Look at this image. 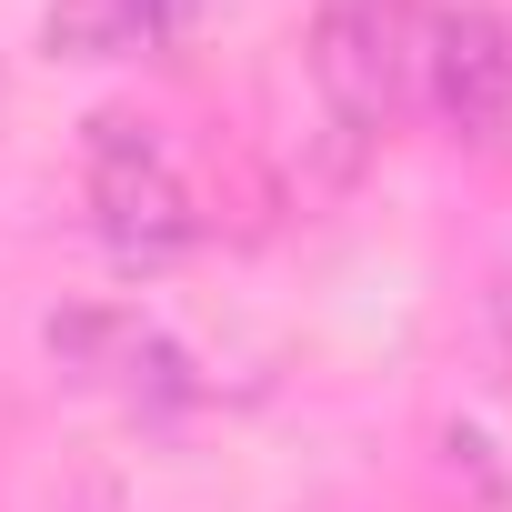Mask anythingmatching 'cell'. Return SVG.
I'll use <instances>...</instances> for the list:
<instances>
[{
    "label": "cell",
    "mask_w": 512,
    "mask_h": 512,
    "mask_svg": "<svg viewBox=\"0 0 512 512\" xmlns=\"http://www.w3.org/2000/svg\"><path fill=\"white\" fill-rule=\"evenodd\" d=\"M412 91L432 101V121L472 151H492L512 131V31L492 11H422V41H412Z\"/></svg>",
    "instance_id": "3957f363"
},
{
    "label": "cell",
    "mask_w": 512,
    "mask_h": 512,
    "mask_svg": "<svg viewBox=\"0 0 512 512\" xmlns=\"http://www.w3.org/2000/svg\"><path fill=\"white\" fill-rule=\"evenodd\" d=\"M91 221L131 262H161V251L201 241V211H191L171 151L151 141V121H91Z\"/></svg>",
    "instance_id": "7a4b0ae2"
},
{
    "label": "cell",
    "mask_w": 512,
    "mask_h": 512,
    "mask_svg": "<svg viewBox=\"0 0 512 512\" xmlns=\"http://www.w3.org/2000/svg\"><path fill=\"white\" fill-rule=\"evenodd\" d=\"M51 362L61 372H81V382H131L141 392V372H181V352L141 322V312H51Z\"/></svg>",
    "instance_id": "277c9868"
},
{
    "label": "cell",
    "mask_w": 512,
    "mask_h": 512,
    "mask_svg": "<svg viewBox=\"0 0 512 512\" xmlns=\"http://www.w3.org/2000/svg\"><path fill=\"white\" fill-rule=\"evenodd\" d=\"M201 0H61L51 11V51L61 61H121V51H151L161 31H181Z\"/></svg>",
    "instance_id": "5b68a950"
},
{
    "label": "cell",
    "mask_w": 512,
    "mask_h": 512,
    "mask_svg": "<svg viewBox=\"0 0 512 512\" xmlns=\"http://www.w3.org/2000/svg\"><path fill=\"white\" fill-rule=\"evenodd\" d=\"M412 41H422L412 0H322L302 31V71L322 91V121L352 141H382L392 111L412 101Z\"/></svg>",
    "instance_id": "6da1fadb"
}]
</instances>
